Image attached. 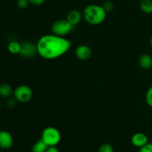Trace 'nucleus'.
Instances as JSON below:
<instances>
[{
  "instance_id": "f257e3e1",
  "label": "nucleus",
  "mask_w": 152,
  "mask_h": 152,
  "mask_svg": "<svg viewBox=\"0 0 152 152\" xmlns=\"http://www.w3.org/2000/svg\"><path fill=\"white\" fill-rule=\"evenodd\" d=\"M37 52L46 60H53L65 55L71 47V42L65 37L55 34H47L39 39Z\"/></svg>"
},
{
  "instance_id": "f03ea898",
  "label": "nucleus",
  "mask_w": 152,
  "mask_h": 152,
  "mask_svg": "<svg viewBox=\"0 0 152 152\" xmlns=\"http://www.w3.org/2000/svg\"><path fill=\"white\" fill-rule=\"evenodd\" d=\"M106 13L107 12L102 6L91 4L85 7L83 15L88 23L92 25H97L105 21Z\"/></svg>"
},
{
  "instance_id": "7ed1b4c3",
  "label": "nucleus",
  "mask_w": 152,
  "mask_h": 152,
  "mask_svg": "<svg viewBox=\"0 0 152 152\" xmlns=\"http://www.w3.org/2000/svg\"><path fill=\"white\" fill-rule=\"evenodd\" d=\"M61 134L57 128L49 126L45 128L41 134V139L48 147L56 146L61 141Z\"/></svg>"
},
{
  "instance_id": "20e7f679",
  "label": "nucleus",
  "mask_w": 152,
  "mask_h": 152,
  "mask_svg": "<svg viewBox=\"0 0 152 152\" xmlns=\"http://www.w3.org/2000/svg\"><path fill=\"white\" fill-rule=\"evenodd\" d=\"M74 26L71 25L67 19H58L53 23L51 27L53 34L65 37L74 30Z\"/></svg>"
},
{
  "instance_id": "39448f33",
  "label": "nucleus",
  "mask_w": 152,
  "mask_h": 152,
  "mask_svg": "<svg viewBox=\"0 0 152 152\" xmlns=\"http://www.w3.org/2000/svg\"><path fill=\"white\" fill-rule=\"evenodd\" d=\"M14 98L21 103H26L31 101L33 96V91L30 86L27 85L18 86L13 91Z\"/></svg>"
},
{
  "instance_id": "423d86ee",
  "label": "nucleus",
  "mask_w": 152,
  "mask_h": 152,
  "mask_svg": "<svg viewBox=\"0 0 152 152\" xmlns=\"http://www.w3.org/2000/svg\"><path fill=\"white\" fill-rule=\"evenodd\" d=\"M37 52V44L31 43V42H25L21 44V50L19 55L25 58H31L35 56Z\"/></svg>"
},
{
  "instance_id": "0eeeda50",
  "label": "nucleus",
  "mask_w": 152,
  "mask_h": 152,
  "mask_svg": "<svg viewBox=\"0 0 152 152\" xmlns=\"http://www.w3.org/2000/svg\"><path fill=\"white\" fill-rule=\"evenodd\" d=\"M13 139L7 131H0V148L8 150L13 146Z\"/></svg>"
},
{
  "instance_id": "6e6552de",
  "label": "nucleus",
  "mask_w": 152,
  "mask_h": 152,
  "mask_svg": "<svg viewBox=\"0 0 152 152\" xmlns=\"http://www.w3.org/2000/svg\"><path fill=\"white\" fill-rule=\"evenodd\" d=\"M75 55L78 59L81 61H87L92 55V51L87 45L82 44L77 46L75 50Z\"/></svg>"
},
{
  "instance_id": "1a4fd4ad",
  "label": "nucleus",
  "mask_w": 152,
  "mask_h": 152,
  "mask_svg": "<svg viewBox=\"0 0 152 152\" xmlns=\"http://www.w3.org/2000/svg\"><path fill=\"white\" fill-rule=\"evenodd\" d=\"M131 142L134 147L140 148L148 142V138L145 134L139 132L136 133L132 136Z\"/></svg>"
},
{
  "instance_id": "9d476101",
  "label": "nucleus",
  "mask_w": 152,
  "mask_h": 152,
  "mask_svg": "<svg viewBox=\"0 0 152 152\" xmlns=\"http://www.w3.org/2000/svg\"><path fill=\"white\" fill-rule=\"evenodd\" d=\"M82 18H83V15L80 13V11L77 10H72L68 12L66 19L71 25L75 26L81 22Z\"/></svg>"
},
{
  "instance_id": "9b49d317",
  "label": "nucleus",
  "mask_w": 152,
  "mask_h": 152,
  "mask_svg": "<svg viewBox=\"0 0 152 152\" xmlns=\"http://www.w3.org/2000/svg\"><path fill=\"white\" fill-rule=\"evenodd\" d=\"M139 65L142 69L148 70L152 67V57L148 54H144L140 57Z\"/></svg>"
},
{
  "instance_id": "f8f14e48",
  "label": "nucleus",
  "mask_w": 152,
  "mask_h": 152,
  "mask_svg": "<svg viewBox=\"0 0 152 152\" xmlns=\"http://www.w3.org/2000/svg\"><path fill=\"white\" fill-rule=\"evenodd\" d=\"M48 146L42 141V139L37 140L32 146L31 151L32 152H46Z\"/></svg>"
},
{
  "instance_id": "ddd939ff",
  "label": "nucleus",
  "mask_w": 152,
  "mask_h": 152,
  "mask_svg": "<svg viewBox=\"0 0 152 152\" xmlns=\"http://www.w3.org/2000/svg\"><path fill=\"white\" fill-rule=\"evenodd\" d=\"M13 92L11 86L8 83L0 84V96L2 98H9Z\"/></svg>"
},
{
  "instance_id": "4468645a",
  "label": "nucleus",
  "mask_w": 152,
  "mask_h": 152,
  "mask_svg": "<svg viewBox=\"0 0 152 152\" xmlns=\"http://www.w3.org/2000/svg\"><path fill=\"white\" fill-rule=\"evenodd\" d=\"M140 8L147 14L152 13V0H142L140 3Z\"/></svg>"
},
{
  "instance_id": "2eb2a0df",
  "label": "nucleus",
  "mask_w": 152,
  "mask_h": 152,
  "mask_svg": "<svg viewBox=\"0 0 152 152\" xmlns=\"http://www.w3.org/2000/svg\"><path fill=\"white\" fill-rule=\"evenodd\" d=\"M7 49H8L9 52L13 55H16V54H19L21 50V44L17 41H11L9 43L8 46H7Z\"/></svg>"
},
{
  "instance_id": "dca6fc26",
  "label": "nucleus",
  "mask_w": 152,
  "mask_h": 152,
  "mask_svg": "<svg viewBox=\"0 0 152 152\" xmlns=\"http://www.w3.org/2000/svg\"><path fill=\"white\" fill-rule=\"evenodd\" d=\"M98 152H114V148L109 143H104L98 149Z\"/></svg>"
},
{
  "instance_id": "f3484780",
  "label": "nucleus",
  "mask_w": 152,
  "mask_h": 152,
  "mask_svg": "<svg viewBox=\"0 0 152 152\" xmlns=\"http://www.w3.org/2000/svg\"><path fill=\"white\" fill-rule=\"evenodd\" d=\"M145 100L148 105L152 108V86L147 90L146 95H145Z\"/></svg>"
},
{
  "instance_id": "a211bd4d",
  "label": "nucleus",
  "mask_w": 152,
  "mask_h": 152,
  "mask_svg": "<svg viewBox=\"0 0 152 152\" xmlns=\"http://www.w3.org/2000/svg\"><path fill=\"white\" fill-rule=\"evenodd\" d=\"M29 4L30 3L28 0H17V1H16V5L19 9L27 8Z\"/></svg>"
},
{
  "instance_id": "6ab92c4d",
  "label": "nucleus",
  "mask_w": 152,
  "mask_h": 152,
  "mask_svg": "<svg viewBox=\"0 0 152 152\" xmlns=\"http://www.w3.org/2000/svg\"><path fill=\"white\" fill-rule=\"evenodd\" d=\"M103 8L106 12H110L114 9V3L111 1H106L104 2L103 5H102Z\"/></svg>"
},
{
  "instance_id": "aec40b11",
  "label": "nucleus",
  "mask_w": 152,
  "mask_h": 152,
  "mask_svg": "<svg viewBox=\"0 0 152 152\" xmlns=\"http://www.w3.org/2000/svg\"><path fill=\"white\" fill-rule=\"evenodd\" d=\"M139 152H152V142H148L146 145L140 148Z\"/></svg>"
},
{
  "instance_id": "412c9836",
  "label": "nucleus",
  "mask_w": 152,
  "mask_h": 152,
  "mask_svg": "<svg viewBox=\"0 0 152 152\" xmlns=\"http://www.w3.org/2000/svg\"><path fill=\"white\" fill-rule=\"evenodd\" d=\"M29 1L30 4H33V5L39 6L42 5V4H44L45 0H28Z\"/></svg>"
},
{
  "instance_id": "4be33fe9",
  "label": "nucleus",
  "mask_w": 152,
  "mask_h": 152,
  "mask_svg": "<svg viewBox=\"0 0 152 152\" xmlns=\"http://www.w3.org/2000/svg\"><path fill=\"white\" fill-rule=\"evenodd\" d=\"M16 100L15 98H10L7 101V107H13L15 105H16Z\"/></svg>"
},
{
  "instance_id": "5701e85b",
  "label": "nucleus",
  "mask_w": 152,
  "mask_h": 152,
  "mask_svg": "<svg viewBox=\"0 0 152 152\" xmlns=\"http://www.w3.org/2000/svg\"><path fill=\"white\" fill-rule=\"evenodd\" d=\"M46 152H60L59 149L56 148V146H51V147L48 148Z\"/></svg>"
},
{
  "instance_id": "b1692460",
  "label": "nucleus",
  "mask_w": 152,
  "mask_h": 152,
  "mask_svg": "<svg viewBox=\"0 0 152 152\" xmlns=\"http://www.w3.org/2000/svg\"><path fill=\"white\" fill-rule=\"evenodd\" d=\"M150 46H151V47L152 48V36H151V39H150Z\"/></svg>"
},
{
  "instance_id": "393cba45",
  "label": "nucleus",
  "mask_w": 152,
  "mask_h": 152,
  "mask_svg": "<svg viewBox=\"0 0 152 152\" xmlns=\"http://www.w3.org/2000/svg\"><path fill=\"white\" fill-rule=\"evenodd\" d=\"M0 106H1V102H0Z\"/></svg>"
}]
</instances>
